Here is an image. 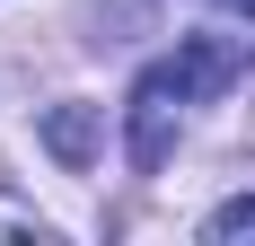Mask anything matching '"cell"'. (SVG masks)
Listing matches in <instances>:
<instances>
[{"label":"cell","mask_w":255,"mask_h":246,"mask_svg":"<svg viewBox=\"0 0 255 246\" xmlns=\"http://www.w3.org/2000/svg\"><path fill=\"white\" fill-rule=\"evenodd\" d=\"M0 238H35V246H44V220H35L26 202H0Z\"/></svg>","instance_id":"5b68a950"},{"label":"cell","mask_w":255,"mask_h":246,"mask_svg":"<svg viewBox=\"0 0 255 246\" xmlns=\"http://www.w3.org/2000/svg\"><path fill=\"white\" fill-rule=\"evenodd\" d=\"M203 238H211V246H238V238H255V194H238V202H220V211L203 220Z\"/></svg>","instance_id":"277c9868"},{"label":"cell","mask_w":255,"mask_h":246,"mask_svg":"<svg viewBox=\"0 0 255 246\" xmlns=\"http://www.w3.org/2000/svg\"><path fill=\"white\" fill-rule=\"evenodd\" d=\"M238 62H247V53H238L229 35H185V44L167 53V71H176L185 106H203V97H220V88L238 79Z\"/></svg>","instance_id":"7a4b0ae2"},{"label":"cell","mask_w":255,"mask_h":246,"mask_svg":"<svg viewBox=\"0 0 255 246\" xmlns=\"http://www.w3.org/2000/svg\"><path fill=\"white\" fill-rule=\"evenodd\" d=\"M229 9H247V18H255V0H229Z\"/></svg>","instance_id":"8992f818"},{"label":"cell","mask_w":255,"mask_h":246,"mask_svg":"<svg viewBox=\"0 0 255 246\" xmlns=\"http://www.w3.org/2000/svg\"><path fill=\"white\" fill-rule=\"evenodd\" d=\"M44 149L62 167H88V158H97V115H88V106H53L44 115Z\"/></svg>","instance_id":"3957f363"},{"label":"cell","mask_w":255,"mask_h":246,"mask_svg":"<svg viewBox=\"0 0 255 246\" xmlns=\"http://www.w3.org/2000/svg\"><path fill=\"white\" fill-rule=\"evenodd\" d=\"M176 106H185V88H176V71H167V62H150V71L132 79L124 149H132V167H141V176H158V167H167V149H176Z\"/></svg>","instance_id":"6da1fadb"}]
</instances>
